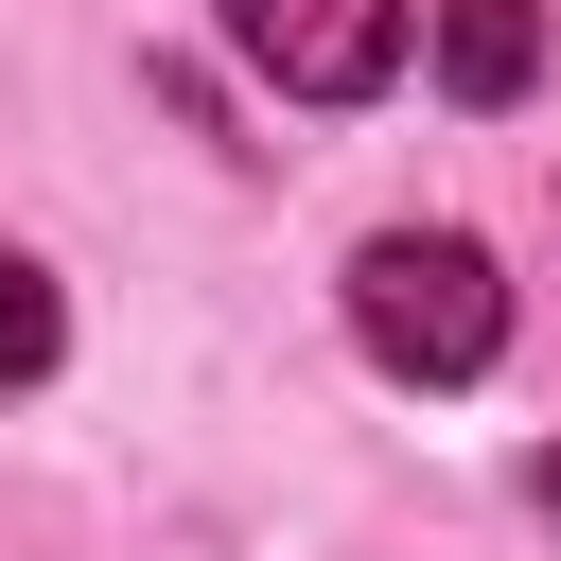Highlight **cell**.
I'll list each match as a JSON object with an SVG mask.
<instances>
[{
	"label": "cell",
	"mask_w": 561,
	"mask_h": 561,
	"mask_svg": "<svg viewBox=\"0 0 561 561\" xmlns=\"http://www.w3.org/2000/svg\"><path fill=\"white\" fill-rule=\"evenodd\" d=\"M351 333H368V368H403V386H473V368L508 351V280H491L473 228H368V245H351Z\"/></svg>",
	"instance_id": "1"
},
{
	"label": "cell",
	"mask_w": 561,
	"mask_h": 561,
	"mask_svg": "<svg viewBox=\"0 0 561 561\" xmlns=\"http://www.w3.org/2000/svg\"><path fill=\"white\" fill-rule=\"evenodd\" d=\"M403 35H421V0H228V53L298 105H368L403 70Z\"/></svg>",
	"instance_id": "2"
},
{
	"label": "cell",
	"mask_w": 561,
	"mask_h": 561,
	"mask_svg": "<svg viewBox=\"0 0 561 561\" xmlns=\"http://www.w3.org/2000/svg\"><path fill=\"white\" fill-rule=\"evenodd\" d=\"M543 70V0H438V88L456 105H526Z\"/></svg>",
	"instance_id": "3"
},
{
	"label": "cell",
	"mask_w": 561,
	"mask_h": 561,
	"mask_svg": "<svg viewBox=\"0 0 561 561\" xmlns=\"http://www.w3.org/2000/svg\"><path fill=\"white\" fill-rule=\"evenodd\" d=\"M53 351H70V316H53V280H35L18 245H0V386H35Z\"/></svg>",
	"instance_id": "4"
}]
</instances>
